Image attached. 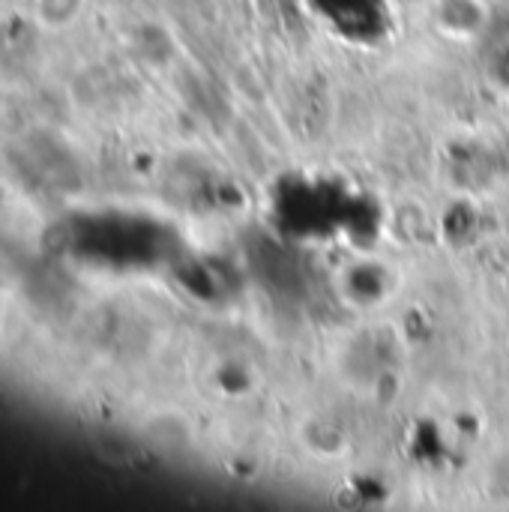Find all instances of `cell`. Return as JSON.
Instances as JSON below:
<instances>
[{"mask_svg": "<svg viewBox=\"0 0 509 512\" xmlns=\"http://www.w3.org/2000/svg\"><path fill=\"white\" fill-rule=\"evenodd\" d=\"M312 6L342 30H369L384 21V0H312Z\"/></svg>", "mask_w": 509, "mask_h": 512, "instance_id": "cell-1", "label": "cell"}]
</instances>
